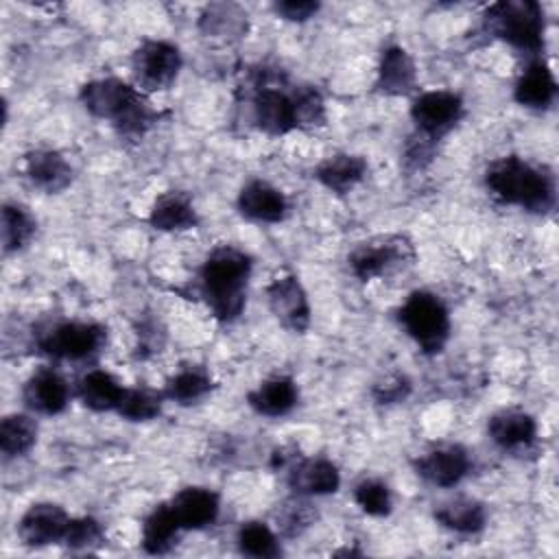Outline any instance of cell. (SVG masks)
<instances>
[{
    "instance_id": "6da1fadb",
    "label": "cell",
    "mask_w": 559,
    "mask_h": 559,
    "mask_svg": "<svg viewBox=\"0 0 559 559\" xmlns=\"http://www.w3.org/2000/svg\"><path fill=\"white\" fill-rule=\"evenodd\" d=\"M79 100L87 114L107 120L122 140H142L159 120L144 92L118 76H100L81 85Z\"/></svg>"
},
{
    "instance_id": "7a4b0ae2",
    "label": "cell",
    "mask_w": 559,
    "mask_h": 559,
    "mask_svg": "<svg viewBox=\"0 0 559 559\" xmlns=\"http://www.w3.org/2000/svg\"><path fill=\"white\" fill-rule=\"evenodd\" d=\"M251 271V255L236 245H218L207 253L199 269V293L216 321L231 323L242 314Z\"/></svg>"
},
{
    "instance_id": "3957f363",
    "label": "cell",
    "mask_w": 559,
    "mask_h": 559,
    "mask_svg": "<svg viewBox=\"0 0 559 559\" xmlns=\"http://www.w3.org/2000/svg\"><path fill=\"white\" fill-rule=\"evenodd\" d=\"M483 181L496 201L531 214H548L557 201L555 175L520 155H504L489 162Z\"/></svg>"
},
{
    "instance_id": "277c9868",
    "label": "cell",
    "mask_w": 559,
    "mask_h": 559,
    "mask_svg": "<svg viewBox=\"0 0 559 559\" xmlns=\"http://www.w3.org/2000/svg\"><path fill=\"white\" fill-rule=\"evenodd\" d=\"M483 28L487 35L502 39L513 50L542 57L546 20L544 9L535 0H500L485 9Z\"/></svg>"
},
{
    "instance_id": "5b68a950",
    "label": "cell",
    "mask_w": 559,
    "mask_h": 559,
    "mask_svg": "<svg viewBox=\"0 0 559 559\" xmlns=\"http://www.w3.org/2000/svg\"><path fill=\"white\" fill-rule=\"evenodd\" d=\"M395 314L402 330L426 356H437L445 349L452 321L450 310L439 295L430 290H413Z\"/></svg>"
},
{
    "instance_id": "8992f818",
    "label": "cell",
    "mask_w": 559,
    "mask_h": 559,
    "mask_svg": "<svg viewBox=\"0 0 559 559\" xmlns=\"http://www.w3.org/2000/svg\"><path fill=\"white\" fill-rule=\"evenodd\" d=\"M35 345L52 360H87L107 345V328L96 321H52L35 332Z\"/></svg>"
},
{
    "instance_id": "52a82bcc",
    "label": "cell",
    "mask_w": 559,
    "mask_h": 559,
    "mask_svg": "<svg viewBox=\"0 0 559 559\" xmlns=\"http://www.w3.org/2000/svg\"><path fill=\"white\" fill-rule=\"evenodd\" d=\"M415 262V247L402 234L376 236L358 242L347 255V266L358 282L384 277L406 264Z\"/></svg>"
},
{
    "instance_id": "ba28073f",
    "label": "cell",
    "mask_w": 559,
    "mask_h": 559,
    "mask_svg": "<svg viewBox=\"0 0 559 559\" xmlns=\"http://www.w3.org/2000/svg\"><path fill=\"white\" fill-rule=\"evenodd\" d=\"M251 120L255 129L273 138L299 129L297 85L284 90V85H277L269 79H255L251 94Z\"/></svg>"
},
{
    "instance_id": "9c48e42d",
    "label": "cell",
    "mask_w": 559,
    "mask_h": 559,
    "mask_svg": "<svg viewBox=\"0 0 559 559\" xmlns=\"http://www.w3.org/2000/svg\"><path fill=\"white\" fill-rule=\"evenodd\" d=\"M181 63V52L173 41L142 39L131 52V83L144 94L168 90L177 81Z\"/></svg>"
},
{
    "instance_id": "30bf717a",
    "label": "cell",
    "mask_w": 559,
    "mask_h": 559,
    "mask_svg": "<svg viewBox=\"0 0 559 559\" xmlns=\"http://www.w3.org/2000/svg\"><path fill=\"white\" fill-rule=\"evenodd\" d=\"M465 116V103L461 94L450 90H428L413 98L411 120L419 135L432 142H441Z\"/></svg>"
},
{
    "instance_id": "8fae6325",
    "label": "cell",
    "mask_w": 559,
    "mask_h": 559,
    "mask_svg": "<svg viewBox=\"0 0 559 559\" xmlns=\"http://www.w3.org/2000/svg\"><path fill=\"white\" fill-rule=\"evenodd\" d=\"M266 304L284 330L304 334L310 328L312 310L308 293L295 273H284L266 286Z\"/></svg>"
},
{
    "instance_id": "7c38bea8",
    "label": "cell",
    "mask_w": 559,
    "mask_h": 559,
    "mask_svg": "<svg viewBox=\"0 0 559 559\" xmlns=\"http://www.w3.org/2000/svg\"><path fill=\"white\" fill-rule=\"evenodd\" d=\"M413 469L428 485L450 489L472 472V456L461 443H443L417 456Z\"/></svg>"
},
{
    "instance_id": "4fadbf2b",
    "label": "cell",
    "mask_w": 559,
    "mask_h": 559,
    "mask_svg": "<svg viewBox=\"0 0 559 559\" xmlns=\"http://www.w3.org/2000/svg\"><path fill=\"white\" fill-rule=\"evenodd\" d=\"M68 524L70 515L61 504L35 502L22 513L17 522V537L24 546L31 548L63 544Z\"/></svg>"
},
{
    "instance_id": "5bb4252c",
    "label": "cell",
    "mask_w": 559,
    "mask_h": 559,
    "mask_svg": "<svg viewBox=\"0 0 559 559\" xmlns=\"http://www.w3.org/2000/svg\"><path fill=\"white\" fill-rule=\"evenodd\" d=\"M286 485L295 496H328L338 491L341 472L325 456H297L286 467Z\"/></svg>"
},
{
    "instance_id": "9a60e30c",
    "label": "cell",
    "mask_w": 559,
    "mask_h": 559,
    "mask_svg": "<svg viewBox=\"0 0 559 559\" xmlns=\"http://www.w3.org/2000/svg\"><path fill=\"white\" fill-rule=\"evenodd\" d=\"M489 439L509 454L528 452L537 441V421L518 406L500 408L487 419Z\"/></svg>"
},
{
    "instance_id": "2e32d148",
    "label": "cell",
    "mask_w": 559,
    "mask_h": 559,
    "mask_svg": "<svg viewBox=\"0 0 559 559\" xmlns=\"http://www.w3.org/2000/svg\"><path fill=\"white\" fill-rule=\"evenodd\" d=\"M236 207L253 223H282L290 212L286 194L266 179H249L238 192Z\"/></svg>"
},
{
    "instance_id": "e0dca14e",
    "label": "cell",
    "mask_w": 559,
    "mask_h": 559,
    "mask_svg": "<svg viewBox=\"0 0 559 559\" xmlns=\"http://www.w3.org/2000/svg\"><path fill=\"white\" fill-rule=\"evenodd\" d=\"M24 177L31 181L33 188L46 194L63 192L72 179L74 170L63 153L55 148H33L22 159Z\"/></svg>"
},
{
    "instance_id": "ac0fdd59",
    "label": "cell",
    "mask_w": 559,
    "mask_h": 559,
    "mask_svg": "<svg viewBox=\"0 0 559 559\" xmlns=\"http://www.w3.org/2000/svg\"><path fill=\"white\" fill-rule=\"evenodd\" d=\"M22 400L37 415H59L70 402V386L57 369L39 367L24 382Z\"/></svg>"
},
{
    "instance_id": "d6986e66",
    "label": "cell",
    "mask_w": 559,
    "mask_h": 559,
    "mask_svg": "<svg viewBox=\"0 0 559 559\" xmlns=\"http://www.w3.org/2000/svg\"><path fill=\"white\" fill-rule=\"evenodd\" d=\"M417 87V66L411 52L400 44H389L380 52L376 92L384 96H408Z\"/></svg>"
},
{
    "instance_id": "ffe728a7",
    "label": "cell",
    "mask_w": 559,
    "mask_h": 559,
    "mask_svg": "<svg viewBox=\"0 0 559 559\" xmlns=\"http://www.w3.org/2000/svg\"><path fill=\"white\" fill-rule=\"evenodd\" d=\"M183 531H203L218 520L221 498L207 487H183L168 500Z\"/></svg>"
},
{
    "instance_id": "44dd1931",
    "label": "cell",
    "mask_w": 559,
    "mask_h": 559,
    "mask_svg": "<svg viewBox=\"0 0 559 559\" xmlns=\"http://www.w3.org/2000/svg\"><path fill=\"white\" fill-rule=\"evenodd\" d=\"M557 96L555 74L544 57H533L526 61L513 85V98L526 109H548Z\"/></svg>"
},
{
    "instance_id": "7402d4cb",
    "label": "cell",
    "mask_w": 559,
    "mask_h": 559,
    "mask_svg": "<svg viewBox=\"0 0 559 559\" xmlns=\"http://www.w3.org/2000/svg\"><path fill=\"white\" fill-rule=\"evenodd\" d=\"M299 402V386L286 373H275L262 380L247 393V404L262 417H284Z\"/></svg>"
},
{
    "instance_id": "603a6c76",
    "label": "cell",
    "mask_w": 559,
    "mask_h": 559,
    "mask_svg": "<svg viewBox=\"0 0 559 559\" xmlns=\"http://www.w3.org/2000/svg\"><path fill=\"white\" fill-rule=\"evenodd\" d=\"M199 212L183 190L162 192L148 212V223L157 231H188L199 225Z\"/></svg>"
},
{
    "instance_id": "cb8c5ba5",
    "label": "cell",
    "mask_w": 559,
    "mask_h": 559,
    "mask_svg": "<svg viewBox=\"0 0 559 559\" xmlns=\"http://www.w3.org/2000/svg\"><path fill=\"white\" fill-rule=\"evenodd\" d=\"M367 170H369V164L362 155L336 153L325 157L321 164H317V168L312 170V177L325 190L334 194H347L367 177Z\"/></svg>"
},
{
    "instance_id": "d4e9b609",
    "label": "cell",
    "mask_w": 559,
    "mask_h": 559,
    "mask_svg": "<svg viewBox=\"0 0 559 559\" xmlns=\"http://www.w3.org/2000/svg\"><path fill=\"white\" fill-rule=\"evenodd\" d=\"M435 520L459 535H476L487 524V509L476 498L456 496L435 509Z\"/></svg>"
},
{
    "instance_id": "484cf974",
    "label": "cell",
    "mask_w": 559,
    "mask_h": 559,
    "mask_svg": "<svg viewBox=\"0 0 559 559\" xmlns=\"http://www.w3.org/2000/svg\"><path fill=\"white\" fill-rule=\"evenodd\" d=\"M124 389L127 386H122L120 380L105 369H90L76 382L79 400L83 402V406H87L90 411H96V413L116 411L122 400Z\"/></svg>"
},
{
    "instance_id": "4316f807",
    "label": "cell",
    "mask_w": 559,
    "mask_h": 559,
    "mask_svg": "<svg viewBox=\"0 0 559 559\" xmlns=\"http://www.w3.org/2000/svg\"><path fill=\"white\" fill-rule=\"evenodd\" d=\"M183 528L179 526L168 502L157 504L142 522V548L148 555H166L177 546Z\"/></svg>"
},
{
    "instance_id": "83f0119b",
    "label": "cell",
    "mask_w": 559,
    "mask_h": 559,
    "mask_svg": "<svg viewBox=\"0 0 559 559\" xmlns=\"http://www.w3.org/2000/svg\"><path fill=\"white\" fill-rule=\"evenodd\" d=\"M214 386L216 384H214L212 376L203 367L188 365L168 378V382L164 386V395L170 402L188 406V404L201 402L205 395H210L214 391Z\"/></svg>"
},
{
    "instance_id": "f1b7e54d",
    "label": "cell",
    "mask_w": 559,
    "mask_h": 559,
    "mask_svg": "<svg viewBox=\"0 0 559 559\" xmlns=\"http://www.w3.org/2000/svg\"><path fill=\"white\" fill-rule=\"evenodd\" d=\"M0 231H2V251L17 253L31 245L37 231V221L28 212V207L20 203H4Z\"/></svg>"
},
{
    "instance_id": "f546056e",
    "label": "cell",
    "mask_w": 559,
    "mask_h": 559,
    "mask_svg": "<svg viewBox=\"0 0 559 559\" xmlns=\"http://www.w3.org/2000/svg\"><path fill=\"white\" fill-rule=\"evenodd\" d=\"M37 421L26 413L4 415L0 421V450L7 459H17L31 452L37 443Z\"/></svg>"
},
{
    "instance_id": "4dcf8cb0",
    "label": "cell",
    "mask_w": 559,
    "mask_h": 559,
    "mask_svg": "<svg viewBox=\"0 0 559 559\" xmlns=\"http://www.w3.org/2000/svg\"><path fill=\"white\" fill-rule=\"evenodd\" d=\"M236 546L240 555L255 559H275L282 555L277 531H273L266 522L260 520H249L240 524L236 533Z\"/></svg>"
},
{
    "instance_id": "1f68e13d",
    "label": "cell",
    "mask_w": 559,
    "mask_h": 559,
    "mask_svg": "<svg viewBox=\"0 0 559 559\" xmlns=\"http://www.w3.org/2000/svg\"><path fill=\"white\" fill-rule=\"evenodd\" d=\"M199 28L212 37H240L247 31V11L238 4H207L199 15Z\"/></svg>"
},
{
    "instance_id": "d6a6232c",
    "label": "cell",
    "mask_w": 559,
    "mask_h": 559,
    "mask_svg": "<svg viewBox=\"0 0 559 559\" xmlns=\"http://www.w3.org/2000/svg\"><path fill=\"white\" fill-rule=\"evenodd\" d=\"M166 395L148 386H127L116 413L127 421H151L162 415Z\"/></svg>"
},
{
    "instance_id": "836d02e7",
    "label": "cell",
    "mask_w": 559,
    "mask_h": 559,
    "mask_svg": "<svg viewBox=\"0 0 559 559\" xmlns=\"http://www.w3.org/2000/svg\"><path fill=\"white\" fill-rule=\"evenodd\" d=\"M319 513L317 509L308 502L306 496H295L290 500H286L277 513H275V526H277V535L282 537H299L304 535L314 522H317Z\"/></svg>"
},
{
    "instance_id": "e575fe53",
    "label": "cell",
    "mask_w": 559,
    "mask_h": 559,
    "mask_svg": "<svg viewBox=\"0 0 559 559\" xmlns=\"http://www.w3.org/2000/svg\"><path fill=\"white\" fill-rule=\"evenodd\" d=\"M354 502L371 518H386L393 509V496L382 478H362L354 487Z\"/></svg>"
},
{
    "instance_id": "d590c367",
    "label": "cell",
    "mask_w": 559,
    "mask_h": 559,
    "mask_svg": "<svg viewBox=\"0 0 559 559\" xmlns=\"http://www.w3.org/2000/svg\"><path fill=\"white\" fill-rule=\"evenodd\" d=\"M105 544V528L103 524L92 515L70 518L63 546L72 552H90Z\"/></svg>"
},
{
    "instance_id": "8d00e7d4",
    "label": "cell",
    "mask_w": 559,
    "mask_h": 559,
    "mask_svg": "<svg viewBox=\"0 0 559 559\" xmlns=\"http://www.w3.org/2000/svg\"><path fill=\"white\" fill-rule=\"evenodd\" d=\"M439 142L428 140L426 135H419L417 131L406 140L404 148H402V164L408 173H417L424 170L426 166H430V162L435 159Z\"/></svg>"
},
{
    "instance_id": "74e56055",
    "label": "cell",
    "mask_w": 559,
    "mask_h": 559,
    "mask_svg": "<svg viewBox=\"0 0 559 559\" xmlns=\"http://www.w3.org/2000/svg\"><path fill=\"white\" fill-rule=\"evenodd\" d=\"M411 393V380L402 373H393V376H386L384 380L376 382L373 389H371V395L378 404H400L408 397Z\"/></svg>"
},
{
    "instance_id": "f35d334b",
    "label": "cell",
    "mask_w": 559,
    "mask_h": 559,
    "mask_svg": "<svg viewBox=\"0 0 559 559\" xmlns=\"http://www.w3.org/2000/svg\"><path fill=\"white\" fill-rule=\"evenodd\" d=\"M321 9V2L317 0H277L273 2V11L277 17L288 22H306L314 17Z\"/></svg>"
},
{
    "instance_id": "ab89813d",
    "label": "cell",
    "mask_w": 559,
    "mask_h": 559,
    "mask_svg": "<svg viewBox=\"0 0 559 559\" xmlns=\"http://www.w3.org/2000/svg\"><path fill=\"white\" fill-rule=\"evenodd\" d=\"M135 334H138V356L144 358L148 354L159 352V347L164 343V332L159 330L157 321H153V319L142 321Z\"/></svg>"
}]
</instances>
